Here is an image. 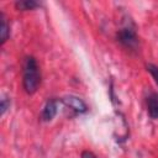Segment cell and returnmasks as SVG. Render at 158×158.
Masks as SVG:
<instances>
[{"label": "cell", "instance_id": "9c48e42d", "mask_svg": "<svg viewBox=\"0 0 158 158\" xmlns=\"http://www.w3.org/2000/svg\"><path fill=\"white\" fill-rule=\"evenodd\" d=\"M9 106H10V100L6 98H2L1 99V115L5 114V111L9 109Z\"/></svg>", "mask_w": 158, "mask_h": 158}, {"label": "cell", "instance_id": "6da1fadb", "mask_svg": "<svg viewBox=\"0 0 158 158\" xmlns=\"http://www.w3.org/2000/svg\"><path fill=\"white\" fill-rule=\"evenodd\" d=\"M41 83V73L37 60L33 57H27L23 62L22 70V85L27 94H33L37 91Z\"/></svg>", "mask_w": 158, "mask_h": 158}, {"label": "cell", "instance_id": "30bf717a", "mask_svg": "<svg viewBox=\"0 0 158 158\" xmlns=\"http://www.w3.org/2000/svg\"><path fill=\"white\" fill-rule=\"evenodd\" d=\"M81 158H98V157L90 151H83L81 152Z\"/></svg>", "mask_w": 158, "mask_h": 158}, {"label": "cell", "instance_id": "3957f363", "mask_svg": "<svg viewBox=\"0 0 158 158\" xmlns=\"http://www.w3.org/2000/svg\"><path fill=\"white\" fill-rule=\"evenodd\" d=\"M62 101H63V104H64L65 106H68L69 109L74 110V111L78 112V114H84V112L88 111L86 104H85L80 98H78V96L67 95V96H64V98L62 99Z\"/></svg>", "mask_w": 158, "mask_h": 158}, {"label": "cell", "instance_id": "5b68a950", "mask_svg": "<svg viewBox=\"0 0 158 158\" xmlns=\"http://www.w3.org/2000/svg\"><path fill=\"white\" fill-rule=\"evenodd\" d=\"M147 111L152 118H158V94H151L147 98Z\"/></svg>", "mask_w": 158, "mask_h": 158}, {"label": "cell", "instance_id": "52a82bcc", "mask_svg": "<svg viewBox=\"0 0 158 158\" xmlns=\"http://www.w3.org/2000/svg\"><path fill=\"white\" fill-rule=\"evenodd\" d=\"M15 6L17 10L21 11H26V10H32L37 6H40V4L35 0H19L15 2Z\"/></svg>", "mask_w": 158, "mask_h": 158}, {"label": "cell", "instance_id": "277c9868", "mask_svg": "<svg viewBox=\"0 0 158 158\" xmlns=\"http://www.w3.org/2000/svg\"><path fill=\"white\" fill-rule=\"evenodd\" d=\"M58 111V105L56 100H48L46 102V105L43 106V110L41 112V120L44 122H48L51 120H53V117L57 115Z\"/></svg>", "mask_w": 158, "mask_h": 158}, {"label": "cell", "instance_id": "8992f818", "mask_svg": "<svg viewBox=\"0 0 158 158\" xmlns=\"http://www.w3.org/2000/svg\"><path fill=\"white\" fill-rule=\"evenodd\" d=\"M0 20H1V25H0V40H1V44H4L9 36H10V27H9V23L4 16V14L0 15Z\"/></svg>", "mask_w": 158, "mask_h": 158}, {"label": "cell", "instance_id": "7a4b0ae2", "mask_svg": "<svg viewBox=\"0 0 158 158\" xmlns=\"http://www.w3.org/2000/svg\"><path fill=\"white\" fill-rule=\"evenodd\" d=\"M117 40L121 44H123L127 48L136 49L138 44V37L133 28L131 27H123L117 32Z\"/></svg>", "mask_w": 158, "mask_h": 158}, {"label": "cell", "instance_id": "ba28073f", "mask_svg": "<svg viewBox=\"0 0 158 158\" xmlns=\"http://www.w3.org/2000/svg\"><path fill=\"white\" fill-rule=\"evenodd\" d=\"M147 70L151 73V75L153 77L154 81H156L157 85H158V67L154 65V64H148V65H147Z\"/></svg>", "mask_w": 158, "mask_h": 158}]
</instances>
